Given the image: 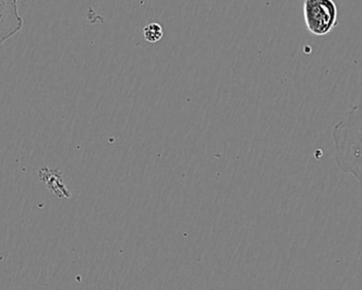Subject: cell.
Masks as SVG:
<instances>
[{
  "label": "cell",
  "instance_id": "7a4b0ae2",
  "mask_svg": "<svg viewBox=\"0 0 362 290\" xmlns=\"http://www.w3.org/2000/svg\"><path fill=\"white\" fill-rule=\"evenodd\" d=\"M305 24L309 33L317 37L328 35L338 21V7L334 0H305Z\"/></svg>",
  "mask_w": 362,
  "mask_h": 290
},
{
  "label": "cell",
  "instance_id": "277c9868",
  "mask_svg": "<svg viewBox=\"0 0 362 290\" xmlns=\"http://www.w3.org/2000/svg\"><path fill=\"white\" fill-rule=\"evenodd\" d=\"M40 178L47 185V187L59 197H62V198L63 197L65 198L71 197V194H69L66 187L63 184L62 175L58 170H52L48 168L42 169L40 171Z\"/></svg>",
  "mask_w": 362,
  "mask_h": 290
},
{
  "label": "cell",
  "instance_id": "5b68a950",
  "mask_svg": "<svg viewBox=\"0 0 362 290\" xmlns=\"http://www.w3.org/2000/svg\"><path fill=\"white\" fill-rule=\"evenodd\" d=\"M144 37L148 43H158L163 39L164 31L163 27L158 23H150L144 27Z\"/></svg>",
  "mask_w": 362,
  "mask_h": 290
},
{
  "label": "cell",
  "instance_id": "6da1fadb",
  "mask_svg": "<svg viewBox=\"0 0 362 290\" xmlns=\"http://www.w3.org/2000/svg\"><path fill=\"white\" fill-rule=\"evenodd\" d=\"M336 162L344 173L361 181V107L354 105L336 124L334 132Z\"/></svg>",
  "mask_w": 362,
  "mask_h": 290
},
{
  "label": "cell",
  "instance_id": "3957f363",
  "mask_svg": "<svg viewBox=\"0 0 362 290\" xmlns=\"http://www.w3.org/2000/svg\"><path fill=\"white\" fill-rule=\"evenodd\" d=\"M20 0H0V46L18 35L24 20L18 13Z\"/></svg>",
  "mask_w": 362,
  "mask_h": 290
}]
</instances>
